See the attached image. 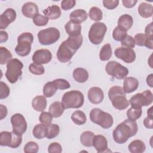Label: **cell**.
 Here are the masks:
<instances>
[{
    "label": "cell",
    "instance_id": "obj_21",
    "mask_svg": "<svg viewBox=\"0 0 153 153\" xmlns=\"http://www.w3.org/2000/svg\"><path fill=\"white\" fill-rule=\"evenodd\" d=\"M139 86L138 80L134 77H126L123 82V90L126 93L134 91Z\"/></svg>",
    "mask_w": 153,
    "mask_h": 153
},
{
    "label": "cell",
    "instance_id": "obj_28",
    "mask_svg": "<svg viewBox=\"0 0 153 153\" xmlns=\"http://www.w3.org/2000/svg\"><path fill=\"white\" fill-rule=\"evenodd\" d=\"M88 76L89 75L87 71L82 68H77L73 71V77L78 82H85L87 81Z\"/></svg>",
    "mask_w": 153,
    "mask_h": 153
},
{
    "label": "cell",
    "instance_id": "obj_39",
    "mask_svg": "<svg viewBox=\"0 0 153 153\" xmlns=\"http://www.w3.org/2000/svg\"><path fill=\"white\" fill-rule=\"evenodd\" d=\"M88 15L91 20L96 22L101 20L103 18V13L102 10L96 7H93L90 8Z\"/></svg>",
    "mask_w": 153,
    "mask_h": 153
},
{
    "label": "cell",
    "instance_id": "obj_57",
    "mask_svg": "<svg viewBox=\"0 0 153 153\" xmlns=\"http://www.w3.org/2000/svg\"><path fill=\"white\" fill-rule=\"evenodd\" d=\"M152 107H151V108H149L148 109V111H147V114H148V115L152 116Z\"/></svg>",
    "mask_w": 153,
    "mask_h": 153
},
{
    "label": "cell",
    "instance_id": "obj_55",
    "mask_svg": "<svg viewBox=\"0 0 153 153\" xmlns=\"http://www.w3.org/2000/svg\"><path fill=\"white\" fill-rule=\"evenodd\" d=\"M8 39V35L7 32L1 30L0 31V42H6Z\"/></svg>",
    "mask_w": 153,
    "mask_h": 153
},
{
    "label": "cell",
    "instance_id": "obj_27",
    "mask_svg": "<svg viewBox=\"0 0 153 153\" xmlns=\"http://www.w3.org/2000/svg\"><path fill=\"white\" fill-rule=\"evenodd\" d=\"M138 13L143 18L151 17L153 14L152 5L146 2H142L138 7Z\"/></svg>",
    "mask_w": 153,
    "mask_h": 153
},
{
    "label": "cell",
    "instance_id": "obj_30",
    "mask_svg": "<svg viewBox=\"0 0 153 153\" xmlns=\"http://www.w3.org/2000/svg\"><path fill=\"white\" fill-rule=\"evenodd\" d=\"M128 151L131 153H142L145 151L146 146L140 140H134L128 146Z\"/></svg>",
    "mask_w": 153,
    "mask_h": 153
},
{
    "label": "cell",
    "instance_id": "obj_32",
    "mask_svg": "<svg viewBox=\"0 0 153 153\" xmlns=\"http://www.w3.org/2000/svg\"><path fill=\"white\" fill-rule=\"evenodd\" d=\"M32 134L38 139H43L47 136V126L42 123L36 124L33 128Z\"/></svg>",
    "mask_w": 153,
    "mask_h": 153
},
{
    "label": "cell",
    "instance_id": "obj_12",
    "mask_svg": "<svg viewBox=\"0 0 153 153\" xmlns=\"http://www.w3.org/2000/svg\"><path fill=\"white\" fill-rule=\"evenodd\" d=\"M105 70L108 75L118 79H124L128 74V70L127 68L114 60L108 62Z\"/></svg>",
    "mask_w": 153,
    "mask_h": 153
},
{
    "label": "cell",
    "instance_id": "obj_10",
    "mask_svg": "<svg viewBox=\"0 0 153 153\" xmlns=\"http://www.w3.org/2000/svg\"><path fill=\"white\" fill-rule=\"evenodd\" d=\"M153 102V94L150 90H145L142 93H137L133 95L129 100L131 106L134 108H142V106H147L152 104Z\"/></svg>",
    "mask_w": 153,
    "mask_h": 153
},
{
    "label": "cell",
    "instance_id": "obj_6",
    "mask_svg": "<svg viewBox=\"0 0 153 153\" xmlns=\"http://www.w3.org/2000/svg\"><path fill=\"white\" fill-rule=\"evenodd\" d=\"M33 41V36L30 32H24L17 38L18 44L15 48L16 53L22 57L27 56L31 50V45Z\"/></svg>",
    "mask_w": 153,
    "mask_h": 153
},
{
    "label": "cell",
    "instance_id": "obj_33",
    "mask_svg": "<svg viewBox=\"0 0 153 153\" xmlns=\"http://www.w3.org/2000/svg\"><path fill=\"white\" fill-rule=\"evenodd\" d=\"M71 120L76 125H82L86 123L87 117L85 113L81 111L77 110L71 115Z\"/></svg>",
    "mask_w": 153,
    "mask_h": 153
},
{
    "label": "cell",
    "instance_id": "obj_19",
    "mask_svg": "<svg viewBox=\"0 0 153 153\" xmlns=\"http://www.w3.org/2000/svg\"><path fill=\"white\" fill-rule=\"evenodd\" d=\"M93 146H94L97 152H105L106 150H108V141L106 137L101 134L94 136Z\"/></svg>",
    "mask_w": 153,
    "mask_h": 153
},
{
    "label": "cell",
    "instance_id": "obj_3",
    "mask_svg": "<svg viewBox=\"0 0 153 153\" xmlns=\"http://www.w3.org/2000/svg\"><path fill=\"white\" fill-rule=\"evenodd\" d=\"M108 97L112 106L118 110H124L129 106V102L126 98V93L120 86H113L109 90Z\"/></svg>",
    "mask_w": 153,
    "mask_h": 153
},
{
    "label": "cell",
    "instance_id": "obj_15",
    "mask_svg": "<svg viewBox=\"0 0 153 153\" xmlns=\"http://www.w3.org/2000/svg\"><path fill=\"white\" fill-rule=\"evenodd\" d=\"M52 59V54L47 49H39L35 51L32 56V61L34 63L38 65L47 64Z\"/></svg>",
    "mask_w": 153,
    "mask_h": 153
},
{
    "label": "cell",
    "instance_id": "obj_54",
    "mask_svg": "<svg viewBox=\"0 0 153 153\" xmlns=\"http://www.w3.org/2000/svg\"><path fill=\"white\" fill-rule=\"evenodd\" d=\"M7 115V108L5 106L1 104L0 105V115L1 120H3Z\"/></svg>",
    "mask_w": 153,
    "mask_h": 153
},
{
    "label": "cell",
    "instance_id": "obj_34",
    "mask_svg": "<svg viewBox=\"0 0 153 153\" xmlns=\"http://www.w3.org/2000/svg\"><path fill=\"white\" fill-rule=\"evenodd\" d=\"M112 54V50L109 44H105L101 48L99 53V58L102 61L109 60Z\"/></svg>",
    "mask_w": 153,
    "mask_h": 153
},
{
    "label": "cell",
    "instance_id": "obj_31",
    "mask_svg": "<svg viewBox=\"0 0 153 153\" xmlns=\"http://www.w3.org/2000/svg\"><path fill=\"white\" fill-rule=\"evenodd\" d=\"M94 133L90 131H85L80 136V142L81 144L87 147L93 146V141L94 137Z\"/></svg>",
    "mask_w": 153,
    "mask_h": 153
},
{
    "label": "cell",
    "instance_id": "obj_1",
    "mask_svg": "<svg viewBox=\"0 0 153 153\" xmlns=\"http://www.w3.org/2000/svg\"><path fill=\"white\" fill-rule=\"evenodd\" d=\"M83 38L81 35L77 36H69L67 39L62 42L57 50L56 56L59 62L67 63L71 60L76 51L82 44Z\"/></svg>",
    "mask_w": 153,
    "mask_h": 153
},
{
    "label": "cell",
    "instance_id": "obj_49",
    "mask_svg": "<svg viewBox=\"0 0 153 153\" xmlns=\"http://www.w3.org/2000/svg\"><path fill=\"white\" fill-rule=\"evenodd\" d=\"M104 7L106 8L108 10H114L119 4L118 0H104L102 2Z\"/></svg>",
    "mask_w": 153,
    "mask_h": 153
},
{
    "label": "cell",
    "instance_id": "obj_48",
    "mask_svg": "<svg viewBox=\"0 0 153 153\" xmlns=\"http://www.w3.org/2000/svg\"><path fill=\"white\" fill-rule=\"evenodd\" d=\"M62 151V146L58 142H53L48 146V152L49 153H60Z\"/></svg>",
    "mask_w": 153,
    "mask_h": 153
},
{
    "label": "cell",
    "instance_id": "obj_42",
    "mask_svg": "<svg viewBox=\"0 0 153 153\" xmlns=\"http://www.w3.org/2000/svg\"><path fill=\"white\" fill-rule=\"evenodd\" d=\"M38 150L39 146L35 142H28L24 146V152L25 153H36Z\"/></svg>",
    "mask_w": 153,
    "mask_h": 153
},
{
    "label": "cell",
    "instance_id": "obj_11",
    "mask_svg": "<svg viewBox=\"0 0 153 153\" xmlns=\"http://www.w3.org/2000/svg\"><path fill=\"white\" fill-rule=\"evenodd\" d=\"M22 135H19L14 131H4L0 133V145L9 146L12 148H18L22 142Z\"/></svg>",
    "mask_w": 153,
    "mask_h": 153
},
{
    "label": "cell",
    "instance_id": "obj_29",
    "mask_svg": "<svg viewBox=\"0 0 153 153\" xmlns=\"http://www.w3.org/2000/svg\"><path fill=\"white\" fill-rule=\"evenodd\" d=\"M65 107L62 103L60 102H54L52 103L49 107V112L51 114L53 117L58 118L60 117L65 111Z\"/></svg>",
    "mask_w": 153,
    "mask_h": 153
},
{
    "label": "cell",
    "instance_id": "obj_7",
    "mask_svg": "<svg viewBox=\"0 0 153 153\" xmlns=\"http://www.w3.org/2000/svg\"><path fill=\"white\" fill-rule=\"evenodd\" d=\"M23 65L17 59H12L7 65V71L5 74L7 80L11 84L17 81L19 77L22 75Z\"/></svg>",
    "mask_w": 153,
    "mask_h": 153
},
{
    "label": "cell",
    "instance_id": "obj_37",
    "mask_svg": "<svg viewBox=\"0 0 153 153\" xmlns=\"http://www.w3.org/2000/svg\"><path fill=\"white\" fill-rule=\"evenodd\" d=\"M13 56L11 52L5 47H0V64L4 65L7 63L12 59Z\"/></svg>",
    "mask_w": 153,
    "mask_h": 153
},
{
    "label": "cell",
    "instance_id": "obj_23",
    "mask_svg": "<svg viewBox=\"0 0 153 153\" xmlns=\"http://www.w3.org/2000/svg\"><path fill=\"white\" fill-rule=\"evenodd\" d=\"M47 99L44 96L35 97L32 102V106L34 110L38 112H43L47 107Z\"/></svg>",
    "mask_w": 153,
    "mask_h": 153
},
{
    "label": "cell",
    "instance_id": "obj_16",
    "mask_svg": "<svg viewBox=\"0 0 153 153\" xmlns=\"http://www.w3.org/2000/svg\"><path fill=\"white\" fill-rule=\"evenodd\" d=\"M16 19V11L11 8H7L0 16V29H6L10 24L13 23Z\"/></svg>",
    "mask_w": 153,
    "mask_h": 153
},
{
    "label": "cell",
    "instance_id": "obj_8",
    "mask_svg": "<svg viewBox=\"0 0 153 153\" xmlns=\"http://www.w3.org/2000/svg\"><path fill=\"white\" fill-rule=\"evenodd\" d=\"M107 31V27L103 22L94 23L88 32V38L91 43L94 45L100 44Z\"/></svg>",
    "mask_w": 153,
    "mask_h": 153
},
{
    "label": "cell",
    "instance_id": "obj_26",
    "mask_svg": "<svg viewBox=\"0 0 153 153\" xmlns=\"http://www.w3.org/2000/svg\"><path fill=\"white\" fill-rule=\"evenodd\" d=\"M43 13L45 14V16L50 20H55L59 18L62 14L60 7L56 5L48 7L44 10Z\"/></svg>",
    "mask_w": 153,
    "mask_h": 153
},
{
    "label": "cell",
    "instance_id": "obj_45",
    "mask_svg": "<svg viewBox=\"0 0 153 153\" xmlns=\"http://www.w3.org/2000/svg\"><path fill=\"white\" fill-rule=\"evenodd\" d=\"M39 121L42 124L47 126L51 124L52 120H53V117H52V115H51V114L50 112L43 111L40 114L39 117Z\"/></svg>",
    "mask_w": 153,
    "mask_h": 153
},
{
    "label": "cell",
    "instance_id": "obj_17",
    "mask_svg": "<svg viewBox=\"0 0 153 153\" xmlns=\"http://www.w3.org/2000/svg\"><path fill=\"white\" fill-rule=\"evenodd\" d=\"M88 98L91 103L95 105L99 104L104 99L103 91L99 87H91L88 91Z\"/></svg>",
    "mask_w": 153,
    "mask_h": 153
},
{
    "label": "cell",
    "instance_id": "obj_5",
    "mask_svg": "<svg viewBox=\"0 0 153 153\" xmlns=\"http://www.w3.org/2000/svg\"><path fill=\"white\" fill-rule=\"evenodd\" d=\"M84 102V95L78 90L67 91L62 98V103L65 109L79 108L83 105Z\"/></svg>",
    "mask_w": 153,
    "mask_h": 153
},
{
    "label": "cell",
    "instance_id": "obj_40",
    "mask_svg": "<svg viewBox=\"0 0 153 153\" xmlns=\"http://www.w3.org/2000/svg\"><path fill=\"white\" fill-rule=\"evenodd\" d=\"M127 35V31L123 30L118 26L115 27L112 32V37L117 41H123Z\"/></svg>",
    "mask_w": 153,
    "mask_h": 153
},
{
    "label": "cell",
    "instance_id": "obj_4",
    "mask_svg": "<svg viewBox=\"0 0 153 153\" xmlns=\"http://www.w3.org/2000/svg\"><path fill=\"white\" fill-rule=\"evenodd\" d=\"M90 119L94 124L105 129L111 127L114 123L112 116L99 108H93L90 112Z\"/></svg>",
    "mask_w": 153,
    "mask_h": 153
},
{
    "label": "cell",
    "instance_id": "obj_36",
    "mask_svg": "<svg viewBox=\"0 0 153 153\" xmlns=\"http://www.w3.org/2000/svg\"><path fill=\"white\" fill-rule=\"evenodd\" d=\"M60 132V127L57 124H51L47 126V136L46 137L48 139H51L56 137Z\"/></svg>",
    "mask_w": 153,
    "mask_h": 153
},
{
    "label": "cell",
    "instance_id": "obj_14",
    "mask_svg": "<svg viewBox=\"0 0 153 153\" xmlns=\"http://www.w3.org/2000/svg\"><path fill=\"white\" fill-rule=\"evenodd\" d=\"M115 56L127 63H131L136 59V53L130 48L118 47L114 51Z\"/></svg>",
    "mask_w": 153,
    "mask_h": 153
},
{
    "label": "cell",
    "instance_id": "obj_52",
    "mask_svg": "<svg viewBox=\"0 0 153 153\" xmlns=\"http://www.w3.org/2000/svg\"><path fill=\"white\" fill-rule=\"evenodd\" d=\"M152 28H153V23L151 22L149 25H148L145 27V35L146 36L151 39H153V33H152Z\"/></svg>",
    "mask_w": 153,
    "mask_h": 153
},
{
    "label": "cell",
    "instance_id": "obj_50",
    "mask_svg": "<svg viewBox=\"0 0 153 153\" xmlns=\"http://www.w3.org/2000/svg\"><path fill=\"white\" fill-rule=\"evenodd\" d=\"M75 3L76 1L75 0H64L61 2V7L65 11L69 10L75 5Z\"/></svg>",
    "mask_w": 153,
    "mask_h": 153
},
{
    "label": "cell",
    "instance_id": "obj_46",
    "mask_svg": "<svg viewBox=\"0 0 153 153\" xmlns=\"http://www.w3.org/2000/svg\"><path fill=\"white\" fill-rule=\"evenodd\" d=\"M10 93V90L9 87L7 84L4 82L3 81H1L0 82V99H4L7 98Z\"/></svg>",
    "mask_w": 153,
    "mask_h": 153
},
{
    "label": "cell",
    "instance_id": "obj_25",
    "mask_svg": "<svg viewBox=\"0 0 153 153\" xmlns=\"http://www.w3.org/2000/svg\"><path fill=\"white\" fill-rule=\"evenodd\" d=\"M88 14L87 12L82 9H78L71 13L69 17L70 20L77 23H81L87 20Z\"/></svg>",
    "mask_w": 153,
    "mask_h": 153
},
{
    "label": "cell",
    "instance_id": "obj_13",
    "mask_svg": "<svg viewBox=\"0 0 153 153\" xmlns=\"http://www.w3.org/2000/svg\"><path fill=\"white\" fill-rule=\"evenodd\" d=\"M11 123L13 131L19 135H23L27 129V122L25 118L21 114H15L11 117Z\"/></svg>",
    "mask_w": 153,
    "mask_h": 153
},
{
    "label": "cell",
    "instance_id": "obj_9",
    "mask_svg": "<svg viewBox=\"0 0 153 153\" xmlns=\"http://www.w3.org/2000/svg\"><path fill=\"white\" fill-rule=\"evenodd\" d=\"M59 30L54 27L41 30L38 33V39L41 45H48L55 43L60 38Z\"/></svg>",
    "mask_w": 153,
    "mask_h": 153
},
{
    "label": "cell",
    "instance_id": "obj_2",
    "mask_svg": "<svg viewBox=\"0 0 153 153\" xmlns=\"http://www.w3.org/2000/svg\"><path fill=\"white\" fill-rule=\"evenodd\" d=\"M137 130V123L135 121L127 119L118 124L114 130L113 139L117 143H124L130 137L136 135Z\"/></svg>",
    "mask_w": 153,
    "mask_h": 153
},
{
    "label": "cell",
    "instance_id": "obj_22",
    "mask_svg": "<svg viewBox=\"0 0 153 153\" xmlns=\"http://www.w3.org/2000/svg\"><path fill=\"white\" fill-rule=\"evenodd\" d=\"M65 29L69 36H77L81 35V26L79 23H77L71 20H69L66 23L65 26Z\"/></svg>",
    "mask_w": 153,
    "mask_h": 153
},
{
    "label": "cell",
    "instance_id": "obj_43",
    "mask_svg": "<svg viewBox=\"0 0 153 153\" xmlns=\"http://www.w3.org/2000/svg\"><path fill=\"white\" fill-rule=\"evenodd\" d=\"M53 82L55 84L57 88L59 90L68 89L71 87L69 82L65 79H62V78L56 79L53 81Z\"/></svg>",
    "mask_w": 153,
    "mask_h": 153
},
{
    "label": "cell",
    "instance_id": "obj_53",
    "mask_svg": "<svg viewBox=\"0 0 153 153\" xmlns=\"http://www.w3.org/2000/svg\"><path fill=\"white\" fill-rule=\"evenodd\" d=\"M137 2V0H123L122 1L123 6L128 8H131L133 7Z\"/></svg>",
    "mask_w": 153,
    "mask_h": 153
},
{
    "label": "cell",
    "instance_id": "obj_44",
    "mask_svg": "<svg viewBox=\"0 0 153 153\" xmlns=\"http://www.w3.org/2000/svg\"><path fill=\"white\" fill-rule=\"evenodd\" d=\"M48 20L49 19L46 16L38 14L33 18V22L37 26H43L48 23Z\"/></svg>",
    "mask_w": 153,
    "mask_h": 153
},
{
    "label": "cell",
    "instance_id": "obj_38",
    "mask_svg": "<svg viewBox=\"0 0 153 153\" xmlns=\"http://www.w3.org/2000/svg\"><path fill=\"white\" fill-rule=\"evenodd\" d=\"M142 114V108H134L131 107L127 111V117L129 120L136 121L141 117Z\"/></svg>",
    "mask_w": 153,
    "mask_h": 153
},
{
    "label": "cell",
    "instance_id": "obj_47",
    "mask_svg": "<svg viewBox=\"0 0 153 153\" xmlns=\"http://www.w3.org/2000/svg\"><path fill=\"white\" fill-rule=\"evenodd\" d=\"M121 44L123 47L133 48L135 47V42L133 38L130 35H127L126 38L121 41Z\"/></svg>",
    "mask_w": 153,
    "mask_h": 153
},
{
    "label": "cell",
    "instance_id": "obj_35",
    "mask_svg": "<svg viewBox=\"0 0 153 153\" xmlns=\"http://www.w3.org/2000/svg\"><path fill=\"white\" fill-rule=\"evenodd\" d=\"M57 88L53 81L47 82L43 87V94L46 97H51L54 95Z\"/></svg>",
    "mask_w": 153,
    "mask_h": 153
},
{
    "label": "cell",
    "instance_id": "obj_51",
    "mask_svg": "<svg viewBox=\"0 0 153 153\" xmlns=\"http://www.w3.org/2000/svg\"><path fill=\"white\" fill-rule=\"evenodd\" d=\"M143 125L147 128L152 129L153 128V123H152V116L148 115L143 120Z\"/></svg>",
    "mask_w": 153,
    "mask_h": 153
},
{
    "label": "cell",
    "instance_id": "obj_56",
    "mask_svg": "<svg viewBox=\"0 0 153 153\" xmlns=\"http://www.w3.org/2000/svg\"><path fill=\"white\" fill-rule=\"evenodd\" d=\"M146 82H147V84L150 87H153V74H151L149 75H148L146 78Z\"/></svg>",
    "mask_w": 153,
    "mask_h": 153
},
{
    "label": "cell",
    "instance_id": "obj_41",
    "mask_svg": "<svg viewBox=\"0 0 153 153\" xmlns=\"http://www.w3.org/2000/svg\"><path fill=\"white\" fill-rule=\"evenodd\" d=\"M29 70L31 74L37 75H42L45 71L44 68L42 65L36 64L34 63H31L29 65Z\"/></svg>",
    "mask_w": 153,
    "mask_h": 153
},
{
    "label": "cell",
    "instance_id": "obj_18",
    "mask_svg": "<svg viewBox=\"0 0 153 153\" xmlns=\"http://www.w3.org/2000/svg\"><path fill=\"white\" fill-rule=\"evenodd\" d=\"M22 12L26 17L33 18L39 14V9L38 5L32 2H28L23 5L22 7Z\"/></svg>",
    "mask_w": 153,
    "mask_h": 153
},
{
    "label": "cell",
    "instance_id": "obj_24",
    "mask_svg": "<svg viewBox=\"0 0 153 153\" xmlns=\"http://www.w3.org/2000/svg\"><path fill=\"white\" fill-rule=\"evenodd\" d=\"M133 23V17L130 15L126 14L121 16L118 19L117 26L125 31H127L131 27Z\"/></svg>",
    "mask_w": 153,
    "mask_h": 153
},
{
    "label": "cell",
    "instance_id": "obj_20",
    "mask_svg": "<svg viewBox=\"0 0 153 153\" xmlns=\"http://www.w3.org/2000/svg\"><path fill=\"white\" fill-rule=\"evenodd\" d=\"M134 41L135 44L138 46H145L148 48L152 49L153 48V39H151L148 38L145 34L144 33H137L134 37Z\"/></svg>",
    "mask_w": 153,
    "mask_h": 153
}]
</instances>
